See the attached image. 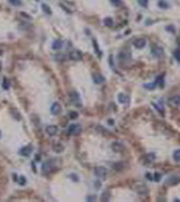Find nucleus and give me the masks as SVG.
Masks as SVG:
<instances>
[{
	"instance_id": "nucleus-1",
	"label": "nucleus",
	"mask_w": 180,
	"mask_h": 202,
	"mask_svg": "<svg viewBox=\"0 0 180 202\" xmlns=\"http://www.w3.org/2000/svg\"><path fill=\"white\" fill-rule=\"evenodd\" d=\"M94 174L97 177L100 178V179H105V178H106V175H108V170L105 169V167H96L94 169Z\"/></svg>"
},
{
	"instance_id": "nucleus-2",
	"label": "nucleus",
	"mask_w": 180,
	"mask_h": 202,
	"mask_svg": "<svg viewBox=\"0 0 180 202\" xmlns=\"http://www.w3.org/2000/svg\"><path fill=\"white\" fill-rule=\"evenodd\" d=\"M81 125L79 124H71L69 128H67V133H70V135H79L81 133Z\"/></svg>"
},
{
	"instance_id": "nucleus-3",
	"label": "nucleus",
	"mask_w": 180,
	"mask_h": 202,
	"mask_svg": "<svg viewBox=\"0 0 180 202\" xmlns=\"http://www.w3.org/2000/svg\"><path fill=\"white\" fill-rule=\"evenodd\" d=\"M147 45V41L144 39V38H136L134 41H133V46H134L136 49H143Z\"/></svg>"
},
{
	"instance_id": "nucleus-4",
	"label": "nucleus",
	"mask_w": 180,
	"mask_h": 202,
	"mask_svg": "<svg viewBox=\"0 0 180 202\" xmlns=\"http://www.w3.org/2000/svg\"><path fill=\"white\" fill-rule=\"evenodd\" d=\"M152 54H153V57H156V58H161L163 54H164V50L160 47V46H153V47H152Z\"/></svg>"
},
{
	"instance_id": "nucleus-5",
	"label": "nucleus",
	"mask_w": 180,
	"mask_h": 202,
	"mask_svg": "<svg viewBox=\"0 0 180 202\" xmlns=\"http://www.w3.org/2000/svg\"><path fill=\"white\" fill-rule=\"evenodd\" d=\"M112 148L113 151H116V152H122V151L125 150V147L122 143H120V142H113L112 143Z\"/></svg>"
},
{
	"instance_id": "nucleus-6",
	"label": "nucleus",
	"mask_w": 180,
	"mask_h": 202,
	"mask_svg": "<svg viewBox=\"0 0 180 202\" xmlns=\"http://www.w3.org/2000/svg\"><path fill=\"white\" fill-rule=\"evenodd\" d=\"M136 191H137L140 195H145V194L148 193V187L145 185H143V183H140V185H137L136 186Z\"/></svg>"
},
{
	"instance_id": "nucleus-7",
	"label": "nucleus",
	"mask_w": 180,
	"mask_h": 202,
	"mask_svg": "<svg viewBox=\"0 0 180 202\" xmlns=\"http://www.w3.org/2000/svg\"><path fill=\"white\" fill-rule=\"evenodd\" d=\"M58 132V127L55 125H47L46 127V133L49 135V136H54V135H57Z\"/></svg>"
},
{
	"instance_id": "nucleus-8",
	"label": "nucleus",
	"mask_w": 180,
	"mask_h": 202,
	"mask_svg": "<svg viewBox=\"0 0 180 202\" xmlns=\"http://www.w3.org/2000/svg\"><path fill=\"white\" fill-rule=\"evenodd\" d=\"M179 182H180V177L179 175H172L165 181V183L167 185H176V183H179Z\"/></svg>"
},
{
	"instance_id": "nucleus-9",
	"label": "nucleus",
	"mask_w": 180,
	"mask_h": 202,
	"mask_svg": "<svg viewBox=\"0 0 180 202\" xmlns=\"http://www.w3.org/2000/svg\"><path fill=\"white\" fill-rule=\"evenodd\" d=\"M61 111H62L61 104L54 103L53 105H51V113H53V115H59V113H61Z\"/></svg>"
},
{
	"instance_id": "nucleus-10",
	"label": "nucleus",
	"mask_w": 180,
	"mask_h": 202,
	"mask_svg": "<svg viewBox=\"0 0 180 202\" xmlns=\"http://www.w3.org/2000/svg\"><path fill=\"white\" fill-rule=\"evenodd\" d=\"M31 151H32V147L27 146V147H23V148L19 151V154H20L22 156H28V155L31 154Z\"/></svg>"
},
{
	"instance_id": "nucleus-11",
	"label": "nucleus",
	"mask_w": 180,
	"mask_h": 202,
	"mask_svg": "<svg viewBox=\"0 0 180 202\" xmlns=\"http://www.w3.org/2000/svg\"><path fill=\"white\" fill-rule=\"evenodd\" d=\"M70 98H71V101H73V103H75L77 105H79V104H81L79 94H78L77 92H71V93H70Z\"/></svg>"
},
{
	"instance_id": "nucleus-12",
	"label": "nucleus",
	"mask_w": 180,
	"mask_h": 202,
	"mask_svg": "<svg viewBox=\"0 0 180 202\" xmlns=\"http://www.w3.org/2000/svg\"><path fill=\"white\" fill-rule=\"evenodd\" d=\"M118 103H120V104H128V103H129V97H128L126 94L120 93V94H118Z\"/></svg>"
},
{
	"instance_id": "nucleus-13",
	"label": "nucleus",
	"mask_w": 180,
	"mask_h": 202,
	"mask_svg": "<svg viewBox=\"0 0 180 202\" xmlns=\"http://www.w3.org/2000/svg\"><path fill=\"white\" fill-rule=\"evenodd\" d=\"M70 58H71V59H74V61H79L81 58H82V55H81L79 51H73L71 54H70Z\"/></svg>"
},
{
	"instance_id": "nucleus-14",
	"label": "nucleus",
	"mask_w": 180,
	"mask_h": 202,
	"mask_svg": "<svg viewBox=\"0 0 180 202\" xmlns=\"http://www.w3.org/2000/svg\"><path fill=\"white\" fill-rule=\"evenodd\" d=\"M62 46H63L62 41H61V39H57V41H54V43H53V49H54V50H59V49H62Z\"/></svg>"
},
{
	"instance_id": "nucleus-15",
	"label": "nucleus",
	"mask_w": 180,
	"mask_h": 202,
	"mask_svg": "<svg viewBox=\"0 0 180 202\" xmlns=\"http://www.w3.org/2000/svg\"><path fill=\"white\" fill-rule=\"evenodd\" d=\"M118 58H120L121 62H122V61H128V59H130V54H129V53H120Z\"/></svg>"
},
{
	"instance_id": "nucleus-16",
	"label": "nucleus",
	"mask_w": 180,
	"mask_h": 202,
	"mask_svg": "<svg viewBox=\"0 0 180 202\" xmlns=\"http://www.w3.org/2000/svg\"><path fill=\"white\" fill-rule=\"evenodd\" d=\"M104 24L106 27H113L114 26V20H113L112 18H105L104 19Z\"/></svg>"
},
{
	"instance_id": "nucleus-17",
	"label": "nucleus",
	"mask_w": 180,
	"mask_h": 202,
	"mask_svg": "<svg viewBox=\"0 0 180 202\" xmlns=\"http://www.w3.org/2000/svg\"><path fill=\"white\" fill-rule=\"evenodd\" d=\"M93 80H94L96 84H102L104 81H105V78H104L102 76H100V74H94V76H93Z\"/></svg>"
},
{
	"instance_id": "nucleus-18",
	"label": "nucleus",
	"mask_w": 180,
	"mask_h": 202,
	"mask_svg": "<svg viewBox=\"0 0 180 202\" xmlns=\"http://www.w3.org/2000/svg\"><path fill=\"white\" fill-rule=\"evenodd\" d=\"M155 159H156V155L155 154H147L145 155V163H152V162H155Z\"/></svg>"
},
{
	"instance_id": "nucleus-19",
	"label": "nucleus",
	"mask_w": 180,
	"mask_h": 202,
	"mask_svg": "<svg viewBox=\"0 0 180 202\" xmlns=\"http://www.w3.org/2000/svg\"><path fill=\"white\" fill-rule=\"evenodd\" d=\"M163 80H164V74H160V76L157 77V78H156L155 84H156V85L159 84V86H160V88H163V86H164V82H163Z\"/></svg>"
},
{
	"instance_id": "nucleus-20",
	"label": "nucleus",
	"mask_w": 180,
	"mask_h": 202,
	"mask_svg": "<svg viewBox=\"0 0 180 202\" xmlns=\"http://www.w3.org/2000/svg\"><path fill=\"white\" fill-rule=\"evenodd\" d=\"M53 148L55 152H62L63 151V144H61V143H55V144L53 146Z\"/></svg>"
},
{
	"instance_id": "nucleus-21",
	"label": "nucleus",
	"mask_w": 180,
	"mask_h": 202,
	"mask_svg": "<svg viewBox=\"0 0 180 202\" xmlns=\"http://www.w3.org/2000/svg\"><path fill=\"white\" fill-rule=\"evenodd\" d=\"M171 103L176 107H180V96H173L171 98Z\"/></svg>"
},
{
	"instance_id": "nucleus-22",
	"label": "nucleus",
	"mask_w": 180,
	"mask_h": 202,
	"mask_svg": "<svg viewBox=\"0 0 180 202\" xmlns=\"http://www.w3.org/2000/svg\"><path fill=\"white\" fill-rule=\"evenodd\" d=\"M159 7L160 8H168L169 4H168L167 2H164V0H159Z\"/></svg>"
},
{
	"instance_id": "nucleus-23",
	"label": "nucleus",
	"mask_w": 180,
	"mask_h": 202,
	"mask_svg": "<svg viewBox=\"0 0 180 202\" xmlns=\"http://www.w3.org/2000/svg\"><path fill=\"white\" fill-rule=\"evenodd\" d=\"M43 171H44V173H50V171H51V164H50V163H44V164H43Z\"/></svg>"
},
{
	"instance_id": "nucleus-24",
	"label": "nucleus",
	"mask_w": 180,
	"mask_h": 202,
	"mask_svg": "<svg viewBox=\"0 0 180 202\" xmlns=\"http://www.w3.org/2000/svg\"><path fill=\"white\" fill-rule=\"evenodd\" d=\"M93 45H94V49H96V53H97V55H98V57H102V51H100V49H98V45H97V42H96V41H93Z\"/></svg>"
},
{
	"instance_id": "nucleus-25",
	"label": "nucleus",
	"mask_w": 180,
	"mask_h": 202,
	"mask_svg": "<svg viewBox=\"0 0 180 202\" xmlns=\"http://www.w3.org/2000/svg\"><path fill=\"white\" fill-rule=\"evenodd\" d=\"M173 159H175L176 162L180 163V150H176L175 152H173Z\"/></svg>"
},
{
	"instance_id": "nucleus-26",
	"label": "nucleus",
	"mask_w": 180,
	"mask_h": 202,
	"mask_svg": "<svg viewBox=\"0 0 180 202\" xmlns=\"http://www.w3.org/2000/svg\"><path fill=\"white\" fill-rule=\"evenodd\" d=\"M173 57H175V59L177 62H180V49H177V50H175V51H173Z\"/></svg>"
},
{
	"instance_id": "nucleus-27",
	"label": "nucleus",
	"mask_w": 180,
	"mask_h": 202,
	"mask_svg": "<svg viewBox=\"0 0 180 202\" xmlns=\"http://www.w3.org/2000/svg\"><path fill=\"white\" fill-rule=\"evenodd\" d=\"M144 88L148 89V90H153V89L156 88V84L155 82L153 84H145V85H144Z\"/></svg>"
},
{
	"instance_id": "nucleus-28",
	"label": "nucleus",
	"mask_w": 180,
	"mask_h": 202,
	"mask_svg": "<svg viewBox=\"0 0 180 202\" xmlns=\"http://www.w3.org/2000/svg\"><path fill=\"white\" fill-rule=\"evenodd\" d=\"M42 8H43V11H44L46 14H49V15H51V8L47 6V4H43L42 6Z\"/></svg>"
},
{
	"instance_id": "nucleus-29",
	"label": "nucleus",
	"mask_w": 180,
	"mask_h": 202,
	"mask_svg": "<svg viewBox=\"0 0 180 202\" xmlns=\"http://www.w3.org/2000/svg\"><path fill=\"white\" fill-rule=\"evenodd\" d=\"M8 2H10L12 6H16V7H20V6H22V2H20V0H8Z\"/></svg>"
},
{
	"instance_id": "nucleus-30",
	"label": "nucleus",
	"mask_w": 180,
	"mask_h": 202,
	"mask_svg": "<svg viewBox=\"0 0 180 202\" xmlns=\"http://www.w3.org/2000/svg\"><path fill=\"white\" fill-rule=\"evenodd\" d=\"M110 3L114 7H120L121 4H122V2H121V0H110Z\"/></svg>"
},
{
	"instance_id": "nucleus-31",
	"label": "nucleus",
	"mask_w": 180,
	"mask_h": 202,
	"mask_svg": "<svg viewBox=\"0 0 180 202\" xmlns=\"http://www.w3.org/2000/svg\"><path fill=\"white\" fill-rule=\"evenodd\" d=\"M153 107H155L156 109L159 111V113H160V115H161V116H164V111L161 109V107H160V105H157V104H153Z\"/></svg>"
},
{
	"instance_id": "nucleus-32",
	"label": "nucleus",
	"mask_w": 180,
	"mask_h": 202,
	"mask_svg": "<svg viewBox=\"0 0 180 202\" xmlns=\"http://www.w3.org/2000/svg\"><path fill=\"white\" fill-rule=\"evenodd\" d=\"M122 167H124L122 162H121V163H118V164H113V169H114V170H117V171H118V170H121Z\"/></svg>"
},
{
	"instance_id": "nucleus-33",
	"label": "nucleus",
	"mask_w": 180,
	"mask_h": 202,
	"mask_svg": "<svg viewBox=\"0 0 180 202\" xmlns=\"http://www.w3.org/2000/svg\"><path fill=\"white\" fill-rule=\"evenodd\" d=\"M3 88H4V89H8V88H10V82H8V80H7V78L3 80Z\"/></svg>"
},
{
	"instance_id": "nucleus-34",
	"label": "nucleus",
	"mask_w": 180,
	"mask_h": 202,
	"mask_svg": "<svg viewBox=\"0 0 180 202\" xmlns=\"http://www.w3.org/2000/svg\"><path fill=\"white\" fill-rule=\"evenodd\" d=\"M139 4L141 7H148V0H139Z\"/></svg>"
},
{
	"instance_id": "nucleus-35",
	"label": "nucleus",
	"mask_w": 180,
	"mask_h": 202,
	"mask_svg": "<svg viewBox=\"0 0 180 202\" xmlns=\"http://www.w3.org/2000/svg\"><path fill=\"white\" fill-rule=\"evenodd\" d=\"M152 179H153V181H156V182H159L160 179H161V175H160V174H157V173H156L155 175H153V178H152Z\"/></svg>"
},
{
	"instance_id": "nucleus-36",
	"label": "nucleus",
	"mask_w": 180,
	"mask_h": 202,
	"mask_svg": "<svg viewBox=\"0 0 180 202\" xmlns=\"http://www.w3.org/2000/svg\"><path fill=\"white\" fill-rule=\"evenodd\" d=\"M19 183H20L22 186H24V185H26V178H24V177H20V178H19Z\"/></svg>"
},
{
	"instance_id": "nucleus-37",
	"label": "nucleus",
	"mask_w": 180,
	"mask_h": 202,
	"mask_svg": "<svg viewBox=\"0 0 180 202\" xmlns=\"http://www.w3.org/2000/svg\"><path fill=\"white\" fill-rule=\"evenodd\" d=\"M165 30H167V31H169V32H175V27H173V26H167V27H165Z\"/></svg>"
},
{
	"instance_id": "nucleus-38",
	"label": "nucleus",
	"mask_w": 180,
	"mask_h": 202,
	"mask_svg": "<svg viewBox=\"0 0 180 202\" xmlns=\"http://www.w3.org/2000/svg\"><path fill=\"white\" fill-rule=\"evenodd\" d=\"M70 117H71V119H77L78 113H77V112H70Z\"/></svg>"
},
{
	"instance_id": "nucleus-39",
	"label": "nucleus",
	"mask_w": 180,
	"mask_h": 202,
	"mask_svg": "<svg viewBox=\"0 0 180 202\" xmlns=\"http://www.w3.org/2000/svg\"><path fill=\"white\" fill-rule=\"evenodd\" d=\"M102 199H104V201H106V199H109V191H106V193H105V194H104V197H102Z\"/></svg>"
},
{
	"instance_id": "nucleus-40",
	"label": "nucleus",
	"mask_w": 180,
	"mask_h": 202,
	"mask_svg": "<svg viewBox=\"0 0 180 202\" xmlns=\"http://www.w3.org/2000/svg\"><path fill=\"white\" fill-rule=\"evenodd\" d=\"M109 62H110V66L113 68V57H109Z\"/></svg>"
},
{
	"instance_id": "nucleus-41",
	"label": "nucleus",
	"mask_w": 180,
	"mask_h": 202,
	"mask_svg": "<svg viewBox=\"0 0 180 202\" xmlns=\"http://www.w3.org/2000/svg\"><path fill=\"white\" fill-rule=\"evenodd\" d=\"M94 199H96L94 197H87V201H94Z\"/></svg>"
},
{
	"instance_id": "nucleus-42",
	"label": "nucleus",
	"mask_w": 180,
	"mask_h": 202,
	"mask_svg": "<svg viewBox=\"0 0 180 202\" xmlns=\"http://www.w3.org/2000/svg\"><path fill=\"white\" fill-rule=\"evenodd\" d=\"M0 136H2V132H0Z\"/></svg>"
}]
</instances>
